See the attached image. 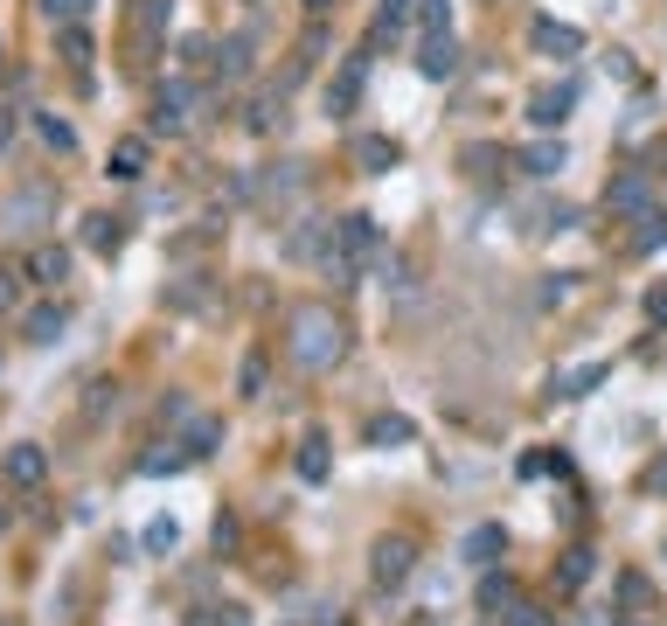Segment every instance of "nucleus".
I'll return each mask as SVG.
<instances>
[{"instance_id": "f257e3e1", "label": "nucleus", "mask_w": 667, "mask_h": 626, "mask_svg": "<svg viewBox=\"0 0 667 626\" xmlns=\"http://www.w3.org/2000/svg\"><path fill=\"white\" fill-rule=\"evenodd\" d=\"M341 355V320L320 307H306L299 320H292V362H306V369H327Z\"/></svg>"}, {"instance_id": "f03ea898", "label": "nucleus", "mask_w": 667, "mask_h": 626, "mask_svg": "<svg viewBox=\"0 0 667 626\" xmlns=\"http://www.w3.org/2000/svg\"><path fill=\"white\" fill-rule=\"evenodd\" d=\"M42 473H49V453H42V446H14V453H7V480H14V487H35Z\"/></svg>"}, {"instance_id": "7ed1b4c3", "label": "nucleus", "mask_w": 667, "mask_h": 626, "mask_svg": "<svg viewBox=\"0 0 667 626\" xmlns=\"http://www.w3.org/2000/svg\"><path fill=\"white\" fill-rule=\"evenodd\" d=\"M28 272H35V286H63L70 279V251H35Z\"/></svg>"}, {"instance_id": "20e7f679", "label": "nucleus", "mask_w": 667, "mask_h": 626, "mask_svg": "<svg viewBox=\"0 0 667 626\" xmlns=\"http://www.w3.org/2000/svg\"><path fill=\"white\" fill-rule=\"evenodd\" d=\"M355 98H362V56H355V63H348V70H341V84H334V91H327V105H334V112H348V105H355Z\"/></svg>"}, {"instance_id": "39448f33", "label": "nucleus", "mask_w": 667, "mask_h": 626, "mask_svg": "<svg viewBox=\"0 0 667 626\" xmlns=\"http://www.w3.org/2000/svg\"><path fill=\"white\" fill-rule=\"evenodd\" d=\"M98 251H119V237H126V216H91V230H84Z\"/></svg>"}, {"instance_id": "423d86ee", "label": "nucleus", "mask_w": 667, "mask_h": 626, "mask_svg": "<svg viewBox=\"0 0 667 626\" xmlns=\"http://www.w3.org/2000/svg\"><path fill=\"white\" fill-rule=\"evenodd\" d=\"M403 571H410V550H403V543H383V550H376V578H403Z\"/></svg>"}, {"instance_id": "0eeeda50", "label": "nucleus", "mask_w": 667, "mask_h": 626, "mask_svg": "<svg viewBox=\"0 0 667 626\" xmlns=\"http://www.w3.org/2000/svg\"><path fill=\"white\" fill-rule=\"evenodd\" d=\"M535 42H542V49H577V28H556V21H542V28H535Z\"/></svg>"}, {"instance_id": "6e6552de", "label": "nucleus", "mask_w": 667, "mask_h": 626, "mask_svg": "<svg viewBox=\"0 0 667 626\" xmlns=\"http://www.w3.org/2000/svg\"><path fill=\"white\" fill-rule=\"evenodd\" d=\"M341 251H369V216H348L341 223Z\"/></svg>"}, {"instance_id": "1a4fd4ad", "label": "nucleus", "mask_w": 667, "mask_h": 626, "mask_svg": "<svg viewBox=\"0 0 667 626\" xmlns=\"http://www.w3.org/2000/svg\"><path fill=\"white\" fill-rule=\"evenodd\" d=\"M139 160H146V147H139V140H126V147L112 154V174H126V181H133V174H139Z\"/></svg>"}, {"instance_id": "9d476101", "label": "nucleus", "mask_w": 667, "mask_h": 626, "mask_svg": "<svg viewBox=\"0 0 667 626\" xmlns=\"http://www.w3.org/2000/svg\"><path fill=\"white\" fill-rule=\"evenodd\" d=\"M355 154L369 160V167H390V160H397V147H390V140H355Z\"/></svg>"}, {"instance_id": "9b49d317", "label": "nucleus", "mask_w": 667, "mask_h": 626, "mask_svg": "<svg viewBox=\"0 0 667 626\" xmlns=\"http://www.w3.org/2000/svg\"><path fill=\"white\" fill-rule=\"evenodd\" d=\"M42 140H49V147H56V154H70V147H77V133H70V126H63V119H42Z\"/></svg>"}, {"instance_id": "f8f14e48", "label": "nucleus", "mask_w": 667, "mask_h": 626, "mask_svg": "<svg viewBox=\"0 0 667 626\" xmlns=\"http://www.w3.org/2000/svg\"><path fill=\"white\" fill-rule=\"evenodd\" d=\"M56 334H63V313H35L28 320V341H56Z\"/></svg>"}, {"instance_id": "ddd939ff", "label": "nucleus", "mask_w": 667, "mask_h": 626, "mask_svg": "<svg viewBox=\"0 0 667 626\" xmlns=\"http://www.w3.org/2000/svg\"><path fill=\"white\" fill-rule=\"evenodd\" d=\"M299 473H306V480H320V473H327V453H320V439H306V453H299Z\"/></svg>"}, {"instance_id": "4468645a", "label": "nucleus", "mask_w": 667, "mask_h": 626, "mask_svg": "<svg viewBox=\"0 0 667 626\" xmlns=\"http://www.w3.org/2000/svg\"><path fill=\"white\" fill-rule=\"evenodd\" d=\"M63 49H70V63H84V56H91V35L70 21V28H63Z\"/></svg>"}, {"instance_id": "2eb2a0df", "label": "nucleus", "mask_w": 667, "mask_h": 626, "mask_svg": "<svg viewBox=\"0 0 667 626\" xmlns=\"http://www.w3.org/2000/svg\"><path fill=\"white\" fill-rule=\"evenodd\" d=\"M424 70L445 77V70H452V42H431V49H424Z\"/></svg>"}, {"instance_id": "dca6fc26", "label": "nucleus", "mask_w": 667, "mask_h": 626, "mask_svg": "<svg viewBox=\"0 0 667 626\" xmlns=\"http://www.w3.org/2000/svg\"><path fill=\"white\" fill-rule=\"evenodd\" d=\"M42 14H49V21H63V28H70V21H77V14H84V0H42Z\"/></svg>"}, {"instance_id": "f3484780", "label": "nucleus", "mask_w": 667, "mask_h": 626, "mask_svg": "<svg viewBox=\"0 0 667 626\" xmlns=\"http://www.w3.org/2000/svg\"><path fill=\"white\" fill-rule=\"evenodd\" d=\"M258 390H265V355L244 362V397H258Z\"/></svg>"}, {"instance_id": "a211bd4d", "label": "nucleus", "mask_w": 667, "mask_h": 626, "mask_svg": "<svg viewBox=\"0 0 667 626\" xmlns=\"http://www.w3.org/2000/svg\"><path fill=\"white\" fill-rule=\"evenodd\" d=\"M14 300H21V272H7V265H0V313L14 307Z\"/></svg>"}, {"instance_id": "6ab92c4d", "label": "nucleus", "mask_w": 667, "mask_h": 626, "mask_svg": "<svg viewBox=\"0 0 667 626\" xmlns=\"http://www.w3.org/2000/svg\"><path fill=\"white\" fill-rule=\"evenodd\" d=\"M383 21H390V28H403V21H410V0H390V7H383Z\"/></svg>"}, {"instance_id": "aec40b11", "label": "nucleus", "mask_w": 667, "mask_h": 626, "mask_svg": "<svg viewBox=\"0 0 667 626\" xmlns=\"http://www.w3.org/2000/svg\"><path fill=\"white\" fill-rule=\"evenodd\" d=\"M7 133H14V112H7V105H0V147H7Z\"/></svg>"}, {"instance_id": "412c9836", "label": "nucleus", "mask_w": 667, "mask_h": 626, "mask_svg": "<svg viewBox=\"0 0 667 626\" xmlns=\"http://www.w3.org/2000/svg\"><path fill=\"white\" fill-rule=\"evenodd\" d=\"M306 7H313V14H320V7H327V0H306Z\"/></svg>"}]
</instances>
